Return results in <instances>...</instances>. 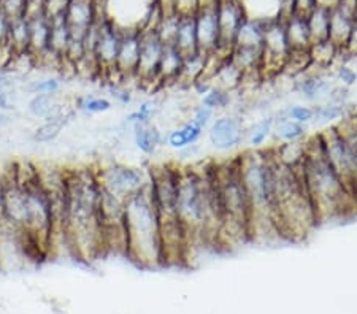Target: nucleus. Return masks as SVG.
<instances>
[{
    "label": "nucleus",
    "instance_id": "f257e3e1",
    "mask_svg": "<svg viewBox=\"0 0 357 314\" xmlns=\"http://www.w3.org/2000/svg\"><path fill=\"white\" fill-rule=\"evenodd\" d=\"M102 186L92 167L66 168V235L68 251L82 260L107 254L100 226Z\"/></svg>",
    "mask_w": 357,
    "mask_h": 314
},
{
    "label": "nucleus",
    "instance_id": "f03ea898",
    "mask_svg": "<svg viewBox=\"0 0 357 314\" xmlns=\"http://www.w3.org/2000/svg\"><path fill=\"white\" fill-rule=\"evenodd\" d=\"M178 218L192 243L218 244L221 210L210 167H184L178 171Z\"/></svg>",
    "mask_w": 357,
    "mask_h": 314
},
{
    "label": "nucleus",
    "instance_id": "7ed1b4c3",
    "mask_svg": "<svg viewBox=\"0 0 357 314\" xmlns=\"http://www.w3.org/2000/svg\"><path fill=\"white\" fill-rule=\"evenodd\" d=\"M305 143H307V151H305L301 175L318 222H331L343 218L357 203L356 197L327 161L318 135L310 136Z\"/></svg>",
    "mask_w": 357,
    "mask_h": 314
},
{
    "label": "nucleus",
    "instance_id": "20e7f679",
    "mask_svg": "<svg viewBox=\"0 0 357 314\" xmlns=\"http://www.w3.org/2000/svg\"><path fill=\"white\" fill-rule=\"evenodd\" d=\"M237 162L251 207V238L280 237L275 222L272 151L270 148L245 151Z\"/></svg>",
    "mask_w": 357,
    "mask_h": 314
},
{
    "label": "nucleus",
    "instance_id": "39448f33",
    "mask_svg": "<svg viewBox=\"0 0 357 314\" xmlns=\"http://www.w3.org/2000/svg\"><path fill=\"white\" fill-rule=\"evenodd\" d=\"M272 159L276 228L280 237L286 240H302L319 224L313 203L305 189L301 170L276 161L273 152Z\"/></svg>",
    "mask_w": 357,
    "mask_h": 314
},
{
    "label": "nucleus",
    "instance_id": "423d86ee",
    "mask_svg": "<svg viewBox=\"0 0 357 314\" xmlns=\"http://www.w3.org/2000/svg\"><path fill=\"white\" fill-rule=\"evenodd\" d=\"M210 171L221 210L218 246H237L251 240V207L240 176L237 157L210 165Z\"/></svg>",
    "mask_w": 357,
    "mask_h": 314
},
{
    "label": "nucleus",
    "instance_id": "0eeeda50",
    "mask_svg": "<svg viewBox=\"0 0 357 314\" xmlns=\"http://www.w3.org/2000/svg\"><path fill=\"white\" fill-rule=\"evenodd\" d=\"M126 257L138 267L164 265L160 222L148 186L126 200Z\"/></svg>",
    "mask_w": 357,
    "mask_h": 314
},
{
    "label": "nucleus",
    "instance_id": "6e6552de",
    "mask_svg": "<svg viewBox=\"0 0 357 314\" xmlns=\"http://www.w3.org/2000/svg\"><path fill=\"white\" fill-rule=\"evenodd\" d=\"M96 171L102 189L123 200H128L148 186V170L129 164L110 162L96 167Z\"/></svg>",
    "mask_w": 357,
    "mask_h": 314
},
{
    "label": "nucleus",
    "instance_id": "1a4fd4ad",
    "mask_svg": "<svg viewBox=\"0 0 357 314\" xmlns=\"http://www.w3.org/2000/svg\"><path fill=\"white\" fill-rule=\"evenodd\" d=\"M218 27H220V43L213 54L222 57L230 56L235 47V37L246 18V10L240 0H220L216 7Z\"/></svg>",
    "mask_w": 357,
    "mask_h": 314
},
{
    "label": "nucleus",
    "instance_id": "9d476101",
    "mask_svg": "<svg viewBox=\"0 0 357 314\" xmlns=\"http://www.w3.org/2000/svg\"><path fill=\"white\" fill-rule=\"evenodd\" d=\"M206 139L213 150L220 152L234 151L246 140V125L238 114H221L206 129Z\"/></svg>",
    "mask_w": 357,
    "mask_h": 314
},
{
    "label": "nucleus",
    "instance_id": "9b49d317",
    "mask_svg": "<svg viewBox=\"0 0 357 314\" xmlns=\"http://www.w3.org/2000/svg\"><path fill=\"white\" fill-rule=\"evenodd\" d=\"M140 29H124L116 64H114L113 73H110L107 78L108 81L119 83L137 78L138 61H140Z\"/></svg>",
    "mask_w": 357,
    "mask_h": 314
},
{
    "label": "nucleus",
    "instance_id": "f8f14e48",
    "mask_svg": "<svg viewBox=\"0 0 357 314\" xmlns=\"http://www.w3.org/2000/svg\"><path fill=\"white\" fill-rule=\"evenodd\" d=\"M142 32V31H140ZM164 43L160 42L156 32H142L140 61L137 68V81L143 84H159V64L162 57Z\"/></svg>",
    "mask_w": 357,
    "mask_h": 314
},
{
    "label": "nucleus",
    "instance_id": "ddd939ff",
    "mask_svg": "<svg viewBox=\"0 0 357 314\" xmlns=\"http://www.w3.org/2000/svg\"><path fill=\"white\" fill-rule=\"evenodd\" d=\"M294 91L302 97L305 102L310 104H322L327 100L332 84L331 79L324 75V72H318L310 68L308 72H305L303 75L297 77V81L294 84Z\"/></svg>",
    "mask_w": 357,
    "mask_h": 314
},
{
    "label": "nucleus",
    "instance_id": "4468645a",
    "mask_svg": "<svg viewBox=\"0 0 357 314\" xmlns=\"http://www.w3.org/2000/svg\"><path fill=\"white\" fill-rule=\"evenodd\" d=\"M216 7L202 8L195 15V31H197L199 51L205 54L215 53L218 43H220V27H218Z\"/></svg>",
    "mask_w": 357,
    "mask_h": 314
},
{
    "label": "nucleus",
    "instance_id": "2eb2a0df",
    "mask_svg": "<svg viewBox=\"0 0 357 314\" xmlns=\"http://www.w3.org/2000/svg\"><path fill=\"white\" fill-rule=\"evenodd\" d=\"M66 19L70 26L72 36L86 37V33L97 21L94 2L92 0H70L66 10Z\"/></svg>",
    "mask_w": 357,
    "mask_h": 314
},
{
    "label": "nucleus",
    "instance_id": "dca6fc26",
    "mask_svg": "<svg viewBox=\"0 0 357 314\" xmlns=\"http://www.w3.org/2000/svg\"><path fill=\"white\" fill-rule=\"evenodd\" d=\"M27 111L32 118L36 119H48L62 118V116H73L72 110L64 105L59 94H36L27 102Z\"/></svg>",
    "mask_w": 357,
    "mask_h": 314
},
{
    "label": "nucleus",
    "instance_id": "f3484780",
    "mask_svg": "<svg viewBox=\"0 0 357 314\" xmlns=\"http://www.w3.org/2000/svg\"><path fill=\"white\" fill-rule=\"evenodd\" d=\"M132 140L143 156H154L159 148L165 145V135L154 123L142 124L132 129Z\"/></svg>",
    "mask_w": 357,
    "mask_h": 314
},
{
    "label": "nucleus",
    "instance_id": "a211bd4d",
    "mask_svg": "<svg viewBox=\"0 0 357 314\" xmlns=\"http://www.w3.org/2000/svg\"><path fill=\"white\" fill-rule=\"evenodd\" d=\"M206 132L202 129L199 124H195L192 119H188L181 125H176L172 130H169L165 135V145L174 151H181L184 148L197 145L202 136Z\"/></svg>",
    "mask_w": 357,
    "mask_h": 314
},
{
    "label": "nucleus",
    "instance_id": "6ab92c4d",
    "mask_svg": "<svg viewBox=\"0 0 357 314\" xmlns=\"http://www.w3.org/2000/svg\"><path fill=\"white\" fill-rule=\"evenodd\" d=\"M268 21L270 19L251 18V16H246L245 21L241 22V26L238 29L237 37H235V47L262 49L264 37H266V29H267Z\"/></svg>",
    "mask_w": 357,
    "mask_h": 314
},
{
    "label": "nucleus",
    "instance_id": "aec40b11",
    "mask_svg": "<svg viewBox=\"0 0 357 314\" xmlns=\"http://www.w3.org/2000/svg\"><path fill=\"white\" fill-rule=\"evenodd\" d=\"M183 61H184V54L175 47V45H164L162 57H160V64H159V75H158L159 86L178 83V78H180V73L183 68Z\"/></svg>",
    "mask_w": 357,
    "mask_h": 314
},
{
    "label": "nucleus",
    "instance_id": "412c9836",
    "mask_svg": "<svg viewBox=\"0 0 357 314\" xmlns=\"http://www.w3.org/2000/svg\"><path fill=\"white\" fill-rule=\"evenodd\" d=\"M310 61H312L313 70L326 72L338 61V57L343 54L342 48L332 42L331 38L322 40V42H316L308 49Z\"/></svg>",
    "mask_w": 357,
    "mask_h": 314
},
{
    "label": "nucleus",
    "instance_id": "4be33fe9",
    "mask_svg": "<svg viewBox=\"0 0 357 314\" xmlns=\"http://www.w3.org/2000/svg\"><path fill=\"white\" fill-rule=\"evenodd\" d=\"M287 42L291 51H308L313 45L312 33H310L308 22L305 16L292 15L289 19L284 21Z\"/></svg>",
    "mask_w": 357,
    "mask_h": 314
},
{
    "label": "nucleus",
    "instance_id": "5701e85b",
    "mask_svg": "<svg viewBox=\"0 0 357 314\" xmlns=\"http://www.w3.org/2000/svg\"><path fill=\"white\" fill-rule=\"evenodd\" d=\"M353 27H354V15L351 13V11L342 8L340 5H335V7L331 10L329 38L343 49V47L347 45L348 38L351 36Z\"/></svg>",
    "mask_w": 357,
    "mask_h": 314
},
{
    "label": "nucleus",
    "instance_id": "b1692460",
    "mask_svg": "<svg viewBox=\"0 0 357 314\" xmlns=\"http://www.w3.org/2000/svg\"><path fill=\"white\" fill-rule=\"evenodd\" d=\"M208 56L210 54L202 53V51H195L192 54L184 56L178 84H184L191 88L197 79L205 78L206 68H208Z\"/></svg>",
    "mask_w": 357,
    "mask_h": 314
},
{
    "label": "nucleus",
    "instance_id": "393cba45",
    "mask_svg": "<svg viewBox=\"0 0 357 314\" xmlns=\"http://www.w3.org/2000/svg\"><path fill=\"white\" fill-rule=\"evenodd\" d=\"M29 31H31V43H29V51L37 57L43 56L50 49V31L51 21L48 16H38V18L27 19Z\"/></svg>",
    "mask_w": 357,
    "mask_h": 314
},
{
    "label": "nucleus",
    "instance_id": "a878e982",
    "mask_svg": "<svg viewBox=\"0 0 357 314\" xmlns=\"http://www.w3.org/2000/svg\"><path fill=\"white\" fill-rule=\"evenodd\" d=\"M272 139L275 140V145H280V143H294V141L307 140L308 125L296 123L292 121V119L275 116V129H273Z\"/></svg>",
    "mask_w": 357,
    "mask_h": 314
},
{
    "label": "nucleus",
    "instance_id": "bb28decb",
    "mask_svg": "<svg viewBox=\"0 0 357 314\" xmlns=\"http://www.w3.org/2000/svg\"><path fill=\"white\" fill-rule=\"evenodd\" d=\"M175 47L184 56L192 54L199 51L197 31H195V16H180L178 31L175 37Z\"/></svg>",
    "mask_w": 357,
    "mask_h": 314
},
{
    "label": "nucleus",
    "instance_id": "cd10ccee",
    "mask_svg": "<svg viewBox=\"0 0 357 314\" xmlns=\"http://www.w3.org/2000/svg\"><path fill=\"white\" fill-rule=\"evenodd\" d=\"M51 21V31H50V51H53L54 54L64 57L66 49L70 43L72 31L70 26L66 19V15L56 16Z\"/></svg>",
    "mask_w": 357,
    "mask_h": 314
},
{
    "label": "nucleus",
    "instance_id": "c85d7f7f",
    "mask_svg": "<svg viewBox=\"0 0 357 314\" xmlns=\"http://www.w3.org/2000/svg\"><path fill=\"white\" fill-rule=\"evenodd\" d=\"M72 116H62L43 121L40 125H37L32 132V141L36 145H48V143H54L59 139L62 130L66 129L67 123L70 121Z\"/></svg>",
    "mask_w": 357,
    "mask_h": 314
},
{
    "label": "nucleus",
    "instance_id": "c756f323",
    "mask_svg": "<svg viewBox=\"0 0 357 314\" xmlns=\"http://www.w3.org/2000/svg\"><path fill=\"white\" fill-rule=\"evenodd\" d=\"M305 18H307L313 43L322 42V40L329 38L331 8L319 7V5H316L312 13H310L308 16H305Z\"/></svg>",
    "mask_w": 357,
    "mask_h": 314
},
{
    "label": "nucleus",
    "instance_id": "7c9ffc66",
    "mask_svg": "<svg viewBox=\"0 0 357 314\" xmlns=\"http://www.w3.org/2000/svg\"><path fill=\"white\" fill-rule=\"evenodd\" d=\"M273 129L275 116H266L246 127V140L250 143L251 150H262L268 139H272Z\"/></svg>",
    "mask_w": 357,
    "mask_h": 314
},
{
    "label": "nucleus",
    "instance_id": "2f4dec72",
    "mask_svg": "<svg viewBox=\"0 0 357 314\" xmlns=\"http://www.w3.org/2000/svg\"><path fill=\"white\" fill-rule=\"evenodd\" d=\"M159 113H160L159 102L154 99H148L145 102H142V104L138 105V108H135L134 111H130L128 116H126V125H129L130 129H134L137 125L154 123V119L158 118Z\"/></svg>",
    "mask_w": 357,
    "mask_h": 314
},
{
    "label": "nucleus",
    "instance_id": "473e14b6",
    "mask_svg": "<svg viewBox=\"0 0 357 314\" xmlns=\"http://www.w3.org/2000/svg\"><path fill=\"white\" fill-rule=\"evenodd\" d=\"M8 43L11 45V48H13L16 53H20V51H29L31 31H29V21L26 18L10 21Z\"/></svg>",
    "mask_w": 357,
    "mask_h": 314
},
{
    "label": "nucleus",
    "instance_id": "72a5a7b5",
    "mask_svg": "<svg viewBox=\"0 0 357 314\" xmlns=\"http://www.w3.org/2000/svg\"><path fill=\"white\" fill-rule=\"evenodd\" d=\"M314 123L333 125V123L342 121L344 118V104H335V102H322L314 107Z\"/></svg>",
    "mask_w": 357,
    "mask_h": 314
},
{
    "label": "nucleus",
    "instance_id": "f704fd0d",
    "mask_svg": "<svg viewBox=\"0 0 357 314\" xmlns=\"http://www.w3.org/2000/svg\"><path fill=\"white\" fill-rule=\"evenodd\" d=\"M77 110H79L88 116L92 114L108 113L113 108V102L103 95H82L77 100Z\"/></svg>",
    "mask_w": 357,
    "mask_h": 314
},
{
    "label": "nucleus",
    "instance_id": "c9c22d12",
    "mask_svg": "<svg viewBox=\"0 0 357 314\" xmlns=\"http://www.w3.org/2000/svg\"><path fill=\"white\" fill-rule=\"evenodd\" d=\"M230 104H232V93H229V91L222 88H218V86H213L208 93L202 95L200 100V105L210 108L215 113L227 110Z\"/></svg>",
    "mask_w": 357,
    "mask_h": 314
},
{
    "label": "nucleus",
    "instance_id": "e433bc0d",
    "mask_svg": "<svg viewBox=\"0 0 357 314\" xmlns=\"http://www.w3.org/2000/svg\"><path fill=\"white\" fill-rule=\"evenodd\" d=\"M314 107L312 105H305V104H294V105H287L283 110L278 111L275 114L276 118H286V119H292V121L301 123L303 125L313 124L314 123Z\"/></svg>",
    "mask_w": 357,
    "mask_h": 314
},
{
    "label": "nucleus",
    "instance_id": "4c0bfd02",
    "mask_svg": "<svg viewBox=\"0 0 357 314\" xmlns=\"http://www.w3.org/2000/svg\"><path fill=\"white\" fill-rule=\"evenodd\" d=\"M178 22H180V16L176 13H164L159 26L154 31L164 45H175Z\"/></svg>",
    "mask_w": 357,
    "mask_h": 314
},
{
    "label": "nucleus",
    "instance_id": "58836bf2",
    "mask_svg": "<svg viewBox=\"0 0 357 314\" xmlns=\"http://www.w3.org/2000/svg\"><path fill=\"white\" fill-rule=\"evenodd\" d=\"M62 88V83L59 78L56 77H45L40 79H33L29 81L26 86V93L36 95V94H59Z\"/></svg>",
    "mask_w": 357,
    "mask_h": 314
},
{
    "label": "nucleus",
    "instance_id": "ea45409f",
    "mask_svg": "<svg viewBox=\"0 0 357 314\" xmlns=\"http://www.w3.org/2000/svg\"><path fill=\"white\" fill-rule=\"evenodd\" d=\"M27 0H0V13L8 21L24 18Z\"/></svg>",
    "mask_w": 357,
    "mask_h": 314
},
{
    "label": "nucleus",
    "instance_id": "a19ab883",
    "mask_svg": "<svg viewBox=\"0 0 357 314\" xmlns=\"http://www.w3.org/2000/svg\"><path fill=\"white\" fill-rule=\"evenodd\" d=\"M215 114L216 113L210 110V108H206V107L199 104L197 107H194L192 114H191V118H189V119H192L195 124H199L202 129L206 130L210 127V124L215 121Z\"/></svg>",
    "mask_w": 357,
    "mask_h": 314
},
{
    "label": "nucleus",
    "instance_id": "79ce46f5",
    "mask_svg": "<svg viewBox=\"0 0 357 314\" xmlns=\"http://www.w3.org/2000/svg\"><path fill=\"white\" fill-rule=\"evenodd\" d=\"M199 10V0H175L174 3V13L178 16H195Z\"/></svg>",
    "mask_w": 357,
    "mask_h": 314
},
{
    "label": "nucleus",
    "instance_id": "37998d69",
    "mask_svg": "<svg viewBox=\"0 0 357 314\" xmlns=\"http://www.w3.org/2000/svg\"><path fill=\"white\" fill-rule=\"evenodd\" d=\"M68 3H70V0H45V15L50 19L56 18V16L66 15Z\"/></svg>",
    "mask_w": 357,
    "mask_h": 314
},
{
    "label": "nucleus",
    "instance_id": "c03bdc74",
    "mask_svg": "<svg viewBox=\"0 0 357 314\" xmlns=\"http://www.w3.org/2000/svg\"><path fill=\"white\" fill-rule=\"evenodd\" d=\"M335 78L343 88H348V86H353L357 81V73L348 65H340L335 72Z\"/></svg>",
    "mask_w": 357,
    "mask_h": 314
},
{
    "label": "nucleus",
    "instance_id": "a18cd8bd",
    "mask_svg": "<svg viewBox=\"0 0 357 314\" xmlns=\"http://www.w3.org/2000/svg\"><path fill=\"white\" fill-rule=\"evenodd\" d=\"M294 7H296V0H278V15L276 18L289 19L294 15Z\"/></svg>",
    "mask_w": 357,
    "mask_h": 314
},
{
    "label": "nucleus",
    "instance_id": "49530a36",
    "mask_svg": "<svg viewBox=\"0 0 357 314\" xmlns=\"http://www.w3.org/2000/svg\"><path fill=\"white\" fill-rule=\"evenodd\" d=\"M316 7V0H296V7H294V15L308 16Z\"/></svg>",
    "mask_w": 357,
    "mask_h": 314
},
{
    "label": "nucleus",
    "instance_id": "de8ad7c7",
    "mask_svg": "<svg viewBox=\"0 0 357 314\" xmlns=\"http://www.w3.org/2000/svg\"><path fill=\"white\" fill-rule=\"evenodd\" d=\"M0 110L7 113L15 110V104H13V99H11L10 91L3 88H0Z\"/></svg>",
    "mask_w": 357,
    "mask_h": 314
},
{
    "label": "nucleus",
    "instance_id": "09e8293b",
    "mask_svg": "<svg viewBox=\"0 0 357 314\" xmlns=\"http://www.w3.org/2000/svg\"><path fill=\"white\" fill-rule=\"evenodd\" d=\"M15 79L16 77L13 73L5 70V68H0V88L10 91L11 88H15Z\"/></svg>",
    "mask_w": 357,
    "mask_h": 314
},
{
    "label": "nucleus",
    "instance_id": "8fccbe9b",
    "mask_svg": "<svg viewBox=\"0 0 357 314\" xmlns=\"http://www.w3.org/2000/svg\"><path fill=\"white\" fill-rule=\"evenodd\" d=\"M8 32H10V21L0 13V45L8 43Z\"/></svg>",
    "mask_w": 357,
    "mask_h": 314
},
{
    "label": "nucleus",
    "instance_id": "3c124183",
    "mask_svg": "<svg viewBox=\"0 0 357 314\" xmlns=\"http://www.w3.org/2000/svg\"><path fill=\"white\" fill-rule=\"evenodd\" d=\"M159 8L162 10V13H174V3L175 0H156Z\"/></svg>",
    "mask_w": 357,
    "mask_h": 314
},
{
    "label": "nucleus",
    "instance_id": "603ef678",
    "mask_svg": "<svg viewBox=\"0 0 357 314\" xmlns=\"http://www.w3.org/2000/svg\"><path fill=\"white\" fill-rule=\"evenodd\" d=\"M10 124H11V114L0 110V129L7 127V125H10Z\"/></svg>",
    "mask_w": 357,
    "mask_h": 314
},
{
    "label": "nucleus",
    "instance_id": "864d4df0",
    "mask_svg": "<svg viewBox=\"0 0 357 314\" xmlns=\"http://www.w3.org/2000/svg\"><path fill=\"white\" fill-rule=\"evenodd\" d=\"M218 3H220V0H199L200 10L202 8H215Z\"/></svg>",
    "mask_w": 357,
    "mask_h": 314
},
{
    "label": "nucleus",
    "instance_id": "5fc2aeb1",
    "mask_svg": "<svg viewBox=\"0 0 357 314\" xmlns=\"http://www.w3.org/2000/svg\"><path fill=\"white\" fill-rule=\"evenodd\" d=\"M338 3V0H316V5L319 7H326V8H333Z\"/></svg>",
    "mask_w": 357,
    "mask_h": 314
},
{
    "label": "nucleus",
    "instance_id": "6e6d98bb",
    "mask_svg": "<svg viewBox=\"0 0 357 314\" xmlns=\"http://www.w3.org/2000/svg\"><path fill=\"white\" fill-rule=\"evenodd\" d=\"M0 208H2V185H0Z\"/></svg>",
    "mask_w": 357,
    "mask_h": 314
}]
</instances>
